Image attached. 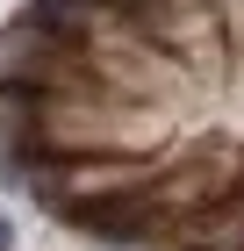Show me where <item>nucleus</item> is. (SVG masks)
I'll list each match as a JSON object with an SVG mask.
<instances>
[{
  "mask_svg": "<svg viewBox=\"0 0 244 251\" xmlns=\"http://www.w3.org/2000/svg\"><path fill=\"white\" fill-rule=\"evenodd\" d=\"M0 251H15V215L0 208Z\"/></svg>",
  "mask_w": 244,
  "mask_h": 251,
  "instance_id": "f257e3e1",
  "label": "nucleus"
}]
</instances>
